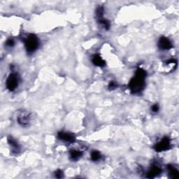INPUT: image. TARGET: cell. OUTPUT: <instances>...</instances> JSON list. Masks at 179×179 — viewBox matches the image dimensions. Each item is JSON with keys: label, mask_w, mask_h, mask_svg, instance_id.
<instances>
[{"label": "cell", "mask_w": 179, "mask_h": 179, "mask_svg": "<svg viewBox=\"0 0 179 179\" xmlns=\"http://www.w3.org/2000/svg\"><path fill=\"white\" fill-rule=\"evenodd\" d=\"M146 72L141 68L136 70L135 76L132 78L129 83V88L133 94H137L144 88L145 79L146 77Z\"/></svg>", "instance_id": "1"}, {"label": "cell", "mask_w": 179, "mask_h": 179, "mask_svg": "<svg viewBox=\"0 0 179 179\" xmlns=\"http://www.w3.org/2000/svg\"><path fill=\"white\" fill-rule=\"evenodd\" d=\"M25 46L28 52H35L39 48V40L35 35H29L25 40Z\"/></svg>", "instance_id": "2"}, {"label": "cell", "mask_w": 179, "mask_h": 179, "mask_svg": "<svg viewBox=\"0 0 179 179\" xmlns=\"http://www.w3.org/2000/svg\"><path fill=\"white\" fill-rule=\"evenodd\" d=\"M18 83H19V77L18 75L15 73H12L8 77L6 85L7 89L9 91H14L18 88Z\"/></svg>", "instance_id": "3"}, {"label": "cell", "mask_w": 179, "mask_h": 179, "mask_svg": "<svg viewBox=\"0 0 179 179\" xmlns=\"http://www.w3.org/2000/svg\"><path fill=\"white\" fill-rule=\"evenodd\" d=\"M17 121L18 124L23 126V127H27L31 123V115L27 111L21 112L18 115L17 118Z\"/></svg>", "instance_id": "4"}, {"label": "cell", "mask_w": 179, "mask_h": 179, "mask_svg": "<svg viewBox=\"0 0 179 179\" xmlns=\"http://www.w3.org/2000/svg\"><path fill=\"white\" fill-rule=\"evenodd\" d=\"M171 146L170 140L168 137L163 138L159 143H157L155 146V150L157 152H162L167 151V150L169 149Z\"/></svg>", "instance_id": "5"}, {"label": "cell", "mask_w": 179, "mask_h": 179, "mask_svg": "<svg viewBox=\"0 0 179 179\" xmlns=\"http://www.w3.org/2000/svg\"><path fill=\"white\" fill-rule=\"evenodd\" d=\"M57 136H58V138L60 140L69 142V143L74 142L76 140V138L73 134L68 132H65V131H60L57 134Z\"/></svg>", "instance_id": "6"}, {"label": "cell", "mask_w": 179, "mask_h": 179, "mask_svg": "<svg viewBox=\"0 0 179 179\" xmlns=\"http://www.w3.org/2000/svg\"><path fill=\"white\" fill-rule=\"evenodd\" d=\"M158 46L162 50H169L172 47V44L169 39L165 37V36H162L160 39Z\"/></svg>", "instance_id": "7"}, {"label": "cell", "mask_w": 179, "mask_h": 179, "mask_svg": "<svg viewBox=\"0 0 179 179\" xmlns=\"http://www.w3.org/2000/svg\"><path fill=\"white\" fill-rule=\"evenodd\" d=\"M162 170L159 167L157 166H153L152 167V168L150 169L149 172L147 173V177L149 178H155V176H158L160 173H161Z\"/></svg>", "instance_id": "8"}, {"label": "cell", "mask_w": 179, "mask_h": 179, "mask_svg": "<svg viewBox=\"0 0 179 179\" xmlns=\"http://www.w3.org/2000/svg\"><path fill=\"white\" fill-rule=\"evenodd\" d=\"M8 142H9V145L11 147L12 151L13 152H15V153H18L20 151V146L18 145V142L15 140V139L10 136V137L8 138Z\"/></svg>", "instance_id": "9"}, {"label": "cell", "mask_w": 179, "mask_h": 179, "mask_svg": "<svg viewBox=\"0 0 179 179\" xmlns=\"http://www.w3.org/2000/svg\"><path fill=\"white\" fill-rule=\"evenodd\" d=\"M92 62H93V63L94 65L97 66V67H104V66H105V65H106L104 60L102 59V57L99 55H94L93 57V60H92Z\"/></svg>", "instance_id": "10"}, {"label": "cell", "mask_w": 179, "mask_h": 179, "mask_svg": "<svg viewBox=\"0 0 179 179\" xmlns=\"http://www.w3.org/2000/svg\"><path fill=\"white\" fill-rule=\"evenodd\" d=\"M167 168L169 172V175L171 178H174V179H177L179 178L178 171L174 167H173L172 165H168Z\"/></svg>", "instance_id": "11"}, {"label": "cell", "mask_w": 179, "mask_h": 179, "mask_svg": "<svg viewBox=\"0 0 179 179\" xmlns=\"http://www.w3.org/2000/svg\"><path fill=\"white\" fill-rule=\"evenodd\" d=\"M82 152L78 151V150L72 149L70 151V157L72 160H78L82 156Z\"/></svg>", "instance_id": "12"}, {"label": "cell", "mask_w": 179, "mask_h": 179, "mask_svg": "<svg viewBox=\"0 0 179 179\" xmlns=\"http://www.w3.org/2000/svg\"><path fill=\"white\" fill-rule=\"evenodd\" d=\"M102 157V155L99 151H94L92 152L91 153V160L94 162L98 161Z\"/></svg>", "instance_id": "13"}, {"label": "cell", "mask_w": 179, "mask_h": 179, "mask_svg": "<svg viewBox=\"0 0 179 179\" xmlns=\"http://www.w3.org/2000/svg\"><path fill=\"white\" fill-rule=\"evenodd\" d=\"M104 12V10L103 7L99 6L98 8H97L96 10V15H97V17L98 18V20L102 19V18H103Z\"/></svg>", "instance_id": "14"}, {"label": "cell", "mask_w": 179, "mask_h": 179, "mask_svg": "<svg viewBox=\"0 0 179 179\" xmlns=\"http://www.w3.org/2000/svg\"><path fill=\"white\" fill-rule=\"evenodd\" d=\"M99 23L104 26L106 30H109L110 27V23L107 20L104 19V18H102V19L98 20Z\"/></svg>", "instance_id": "15"}, {"label": "cell", "mask_w": 179, "mask_h": 179, "mask_svg": "<svg viewBox=\"0 0 179 179\" xmlns=\"http://www.w3.org/2000/svg\"><path fill=\"white\" fill-rule=\"evenodd\" d=\"M55 177L57 178H63V176H64V173H63V172L62 170L58 169L55 172Z\"/></svg>", "instance_id": "16"}, {"label": "cell", "mask_w": 179, "mask_h": 179, "mask_svg": "<svg viewBox=\"0 0 179 179\" xmlns=\"http://www.w3.org/2000/svg\"><path fill=\"white\" fill-rule=\"evenodd\" d=\"M14 44H15V42L13 39H9L6 42V45L8 47H13L14 46Z\"/></svg>", "instance_id": "17"}, {"label": "cell", "mask_w": 179, "mask_h": 179, "mask_svg": "<svg viewBox=\"0 0 179 179\" xmlns=\"http://www.w3.org/2000/svg\"><path fill=\"white\" fill-rule=\"evenodd\" d=\"M158 110H159V106L157 104H155L152 106V110L153 112L156 113V112L158 111Z\"/></svg>", "instance_id": "18"}, {"label": "cell", "mask_w": 179, "mask_h": 179, "mask_svg": "<svg viewBox=\"0 0 179 179\" xmlns=\"http://www.w3.org/2000/svg\"><path fill=\"white\" fill-rule=\"evenodd\" d=\"M116 86L117 85L114 82H110L109 85V89H114L116 88Z\"/></svg>", "instance_id": "19"}]
</instances>
